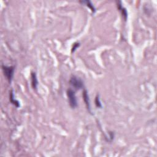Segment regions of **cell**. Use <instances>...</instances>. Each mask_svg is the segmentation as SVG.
I'll use <instances>...</instances> for the list:
<instances>
[{"label": "cell", "instance_id": "obj_2", "mask_svg": "<svg viewBox=\"0 0 157 157\" xmlns=\"http://www.w3.org/2000/svg\"><path fill=\"white\" fill-rule=\"evenodd\" d=\"M2 69L4 76L6 77L7 80L9 83L13 81L14 74V66H8L2 65Z\"/></svg>", "mask_w": 157, "mask_h": 157}, {"label": "cell", "instance_id": "obj_1", "mask_svg": "<svg viewBox=\"0 0 157 157\" xmlns=\"http://www.w3.org/2000/svg\"><path fill=\"white\" fill-rule=\"evenodd\" d=\"M67 96L69 100V106L72 109H75L77 107L78 103H77V100L76 98V96L75 93V91L71 88H69L67 90Z\"/></svg>", "mask_w": 157, "mask_h": 157}, {"label": "cell", "instance_id": "obj_4", "mask_svg": "<svg viewBox=\"0 0 157 157\" xmlns=\"http://www.w3.org/2000/svg\"><path fill=\"white\" fill-rule=\"evenodd\" d=\"M116 3H117V8L120 13H121L124 20L126 21V20H127V18H128L127 11H126L125 8L123 7V6L122 5V3L121 1H116Z\"/></svg>", "mask_w": 157, "mask_h": 157}, {"label": "cell", "instance_id": "obj_9", "mask_svg": "<svg viewBox=\"0 0 157 157\" xmlns=\"http://www.w3.org/2000/svg\"><path fill=\"white\" fill-rule=\"evenodd\" d=\"M95 105L96 107H98V108H100V109H101L102 107L99 95L96 96V98H95Z\"/></svg>", "mask_w": 157, "mask_h": 157}, {"label": "cell", "instance_id": "obj_3", "mask_svg": "<svg viewBox=\"0 0 157 157\" xmlns=\"http://www.w3.org/2000/svg\"><path fill=\"white\" fill-rule=\"evenodd\" d=\"M69 83L76 90H79L83 88V82L82 81L75 76L71 77Z\"/></svg>", "mask_w": 157, "mask_h": 157}, {"label": "cell", "instance_id": "obj_5", "mask_svg": "<svg viewBox=\"0 0 157 157\" xmlns=\"http://www.w3.org/2000/svg\"><path fill=\"white\" fill-rule=\"evenodd\" d=\"M83 99L84 102H85L86 107L87 108V110L88 112L92 114V111H91V106H90V98H89V95L88 94V92L87 90H84L83 91Z\"/></svg>", "mask_w": 157, "mask_h": 157}, {"label": "cell", "instance_id": "obj_7", "mask_svg": "<svg viewBox=\"0 0 157 157\" xmlns=\"http://www.w3.org/2000/svg\"><path fill=\"white\" fill-rule=\"evenodd\" d=\"M80 3H82V4H86L87 6L92 11V13H95L96 12V8H95L94 5L90 1H79Z\"/></svg>", "mask_w": 157, "mask_h": 157}, {"label": "cell", "instance_id": "obj_10", "mask_svg": "<svg viewBox=\"0 0 157 157\" xmlns=\"http://www.w3.org/2000/svg\"><path fill=\"white\" fill-rule=\"evenodd\" d=\"M80 46V43H76L74 44L73 46H72V49H71V53H74L76 50L77 48Z\"/></svg>", "mask_w": 157, "mask_h": 157}, {"label": "cell", "instance_id": "obj_8", "mask_svg": "<svg viewBox=\"0 0 157 157\" xmlns=\"http://www.w3.org/2000/svg\"><path fill=\"white\" fill-rule=\"evenodd\" d=\"M9 100H10V101H11V103L13 104H14L15 107H20L19 102L14 98V93H13V90H11V91Z\"/></svg>", "mask_w": 157, "mask_h": 157}, {"label": "cell", "instance_id": "obj_6", "mask_svg": "<svg viewBox=\"0 0 157 157\" xmlns=\"http://www.w3.org/2000/svg\"><path fill=\"white\" fill-rule=\"evenodd\" d=\"M31 78H32V86L34 90H37L38 86V81L37 76H36V72H32Z\"/></svg>", "mask_w": 157, "mask_h": 157}]
</instances>
